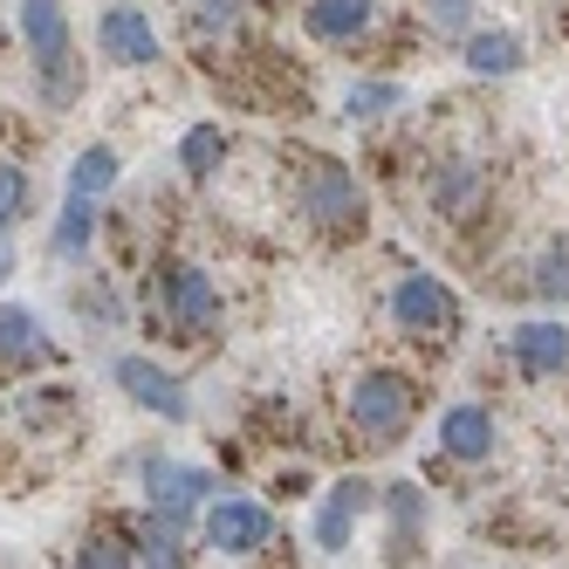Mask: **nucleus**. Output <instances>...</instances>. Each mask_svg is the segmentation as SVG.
Instances as JSON below:
<instances>
[{"mask_svg":"<svg viewBox=\"0 0 569 569\" xmlns=\"http://www.w3.org/2000/svg\"><path fill=\"white\" fill-rule=\"evenodd\" d=\"M14 34L28 49V83H34V103L69 117L83 103L90 76H83V49H76V28H69V8L62 0H14Z\"/></svg>","mask_w":569,"mask_h":569,"instance_id":"1","label":"nucleus"},{"mask_svg":"<svg viewBox=\"0 0 569 569\" xmlns=\"http://www.w3.org/2000/svg\"><path fill=\"white\" fill-rule=\"evenodd\" d=\"M144 322H151V330H166L172 343H207V337H220V322H227L220 281L199 268V261L166 254V261L151 268V281H144Z\"/></svg>","mask_w":569,"mask_h":569,"instance_id":"2","label":"nucleus"},{"mask_svg":"<svg viewBox=\"0 0 569 569\" xmlns=\"http://www.w3.org/2000/svg\"><path fill=\"white\" fill-rule=\"evenodd\" d=\"M296 213L316 227V233H357L363 220H371V199H363V179L343 166V158L330 151H316L302 158V172H296Z\"/></svg>","mask_w":569,"mask_h":569,"instance_id":"3","label":"nucleus"},{"mask_svg":"<svg viewBox=\"0 0 569 569\" xmlns=\"http://www.w3.org/2000/svg\"><path fill=\"white\" fill-rule=\"evenodd\" d=\"M131 473H138L144 508L166 515V521H186V528L207 515V501L220 495V473H213V467L179 460V453H166V446H144V453H131Z\"/></svg>","mask_w":569,"mask_h":569,"instance_id":"4","label":"nucleus"},{"mask_svg":"<svg viewBox=\"0 0 569 569\" xmlns=\"http://www.w3.org/2000/svg\"><path fill=\"white\" fill-rule=\"evenodd\" d=\"M385 316H391V330H398V337H412V343H453V337H460V322H467V302L453 296V281H439V274L412 268V274H398V281H391Z\"/></svg>","mask_w":569,"mask_h":569,"instance_id":"5","label":"nucleus"},{"mask_svg":"<svg viewBox=\"0 0 569 569\" xmlns=\"http://www.w3.org/2000/svg\"><path fill=\"white\" fill-rule=\"evenodd\" d=\"M343 419H350V432L363 446H405V432H412V419H419V385L405 371H363L350 385Z\"/></svg>","mask_w":569,"mask_h":569,"instance_id":"6","label":"nucleus"},{"mask_svg":"<svg viewBox=\"0 0 569 569\" xmlns=\"http://www.w3.org/2000/svg\"><path fill=\"white\" fill-rule=\"evenodd\" d=\"M110 385H117V398H131L138 412L166 419V426H192V385L172 371V363H158L144 350H117L110 357Z\"/></svg>","mask_w":569,"mask_h":569,"instance_id":"7","label":"nucleus"},{"mask_svg":"<svg viewBox=\"0 0 569 569\" xmlns=\"http://www.w3.org/2000/svg\"><path fill=\"white\" fill-rule=\"evenodd\" d=\"M199 542H207L213 556H261L268 542H274V508L268 501H254V495H220L207 501V515H199Z\"/></svg>","mask_w":569,"mask_h":569,"instance_id":"8","label":"nucleus"},{"mask_svg":"<svg viewBox=\"0 0 569 569\" xmlns=\"http://www.w3.org/2000/svg\"><path fill=\"white\" fill-rule=\"evenodd\" d=\"M97 56L110 69H151V62H166V34H158V21L138 0H103L97 8Z\"/></svg>","mask_w":569,"mask_h":569,"instance_id":"9","label":"nucleus"},{"mask_svg":"<svg viewBox=\"0 0 569 569\" xmlns=\"http://www.w3.org/2000/svg\"><path fill=\"white\" fill-rule=\"evenodd\" d=\"M378 508V487L363 480V473H343V480H330L322 487V501H316V515H309V542L322 549V556H350V542H357V521Z\"/></svg>","mask_w":569,"mask_h":569,"instance_id":"10","label":"nucleus"},{"mask_svg":"<svg viewBox=\"0 0 569 569\" xmlns=\"http://www.w3.org/2000/svg\"><path fill=\"white\" fill-rule=\"evenodd\" d=\"M62 350H56V330L28 302H0V371L8 378H34V371H56Z\"/></svg>","mask_w":569,"mask_h":569,"instance_id":"11","label":"nucleus"},{"mask_svg":"<svg viewBox=\"0 0 569 569\" xmlns=\"http://www.w3.org/2000/svg\"><path fill=\"white\" fill-rule=\"evenodd\" d=\"M508 357H515V371L528 385H549L569 371V322L562 316H528L508 330Z\"/></svg>","mask_w":569,"mask_h":569,"instance_id":"12","label":"nucleus"},{"mask_svg":"<svg viewBox=\"0 0 569 569\" xmlns=\"http://www.w3.org/2000/svg\"><path fill=\"white\" fill-rule=\"evenodd\" d=\"M432 439H439V453H446V460H460V467H487V460H495V446H501V419L487 412V405L460 398V405H446V412H439Z\"/></svg>","mask_w":569,"mask_h":569,"instance_id":"13","label":"nucleus"},{"mask_svg":"<svg viewBox=\"0 0 569 569\" xmlns=\"http://www.w3.org/2000/svg\"><path fill=\"white\" fill-rule=\"evenodd\" d=\"M378 515H385V549H391V562H419V549H426V521H432L426 487H419V480H391V487H378Z\"/></svg>","mask_w":569,"mask_h":569,"instance_id":"14","label":"nucleus"},{"mask_svg":"<svg viewBox=\"0 0 569 569\" xmlns=\"http://www.w3.org/2000/svg\"><path fill=\"white\" fill-rule=\"evenodd\" d=\"M97 233H103V207H97V199L62 192V207H56V220H49V261H62V268H90Z\"/></svg>","mask_w":569,"mask_h":569,"instance_id":"15","label":"nucleus"},{"mask_svg":"<svg viewBox=\"0 0 569 569\" xmlns=\"http://www.w3.org/2000/svg\"><path fill=\"white\" fill-rule=\"evenodd\" d=\"M378 21V0H302V34L322 49H350L363 42Z\"/></svg>","mask_w":569,"mask_h":569,"instance_id":"16","label":"nucleus"},{"mask_svg":"<svg viewBox=\"0 0 569 569\" xmlns=\"http://www.w3.org/2000/svg\"><path fill=\"white\" fill-rule=\"evenodd\" d=\"M117 186H124V151H117L110 138H97V144H83V151L69 158V179H62V192L110 207V192H117Z\"/></svg>","mask_w":569,"mask_h":569,"instance_id":"17","label":"nucleus"},{"mask_svg":"<svg viewBox=\"0 0 569 569\" xmlns=\"http://www.w3.org/2000/svg\"><path fill=\"white\" fill-rule=\"evenodd\" d=\"M192 528L186 521H166V515H138L131 521V549H138V569H192V549H186Z\"/></svg>","mask_w":569,"mask_h":569,"instance_id":"18","label":"nucleus"},{"mask_svg":"<svg viewBox=\"0 0 569 569\" xmlns=\"http://www.w3.org/2000/svg\"><path fill=\"white\" fill-rule=\"evenodd\" d=\"M69 309H76V322H83L90 337H103V330H131V296L117 289L110 274L76 281V289H69Z\"/></svg>","mask_w":569,"mask_h":569,"instance_id":"19","label":"nucleus"},{"mask_svg":"<svg viewBox=\"0 0 569 569\" xmlns=\"http://www.w3.org/2000/svg\"><path fill=\"white\" fill-rule=\"evenodd\" d=\"M480 192H487L480 166H467V158H446V166L432 172V213H439V220H473V213H480Z\"/></svg>","mask_w":569,"mask_h":569,"instance_id":"20","label":"nucleus"},{"mask_svg":"<svg viewBox=\"0 0 569 569\" xmlns=\"http://www.w3.org/2000/svg\"><path fill=\"white\" fill-rule=\"evenodd\" d=\"M227 151H233V138L213 124V117H207V124H186L179 131V144H172V166L192 179V186H207L220 166H227Z\"/></svg>","mask_w":569,"mask_h":569,"instance_id":"21","label":"nucleus"},{"mask_svg":"<svg viewBox=\"0 0 569 569\" xmlns=\"http://www.w3.org/2000/svg\"><path fill=\"white\" fill-rule=\"evenodd\" d=\"M460 62L473 69V76H515L521 62H528V42L515 28H473L467 42H460Z\"/></svg>","mask_w":569,"mask_h":569,"instance_id":"22","label":"nucleus"},{"mask_svg":"<svg viewBox=\"0 0 569 569\" xmlns=\"http://www.w3.org/2000/svg\"><path fill=\"white\" fill-rule=\"evenodd\" d=\"M69 569H138V549H131V521H97L83 542H76V562Z\"/></svg>","mask_w":569,"mask_h":569,"instance_id":"23","label":"nucleus"},{"mask_svg":"<svg viewBox=\"0 0 569 569\" xmlns=\"http://www.w3.org/2000/svg\"><path fill=\"white\" fill-rule=\"evenodd\" d=\"M398 103H405V83H391V76H357L343 90L350 124H385V117H398Z\"/></svg>","mask_w":569,"mask_h":569,"instance_id":"24","label":"nucleus"},{"mask_svg":"<svg viewBox=\"0 0 569 569\" xmlns=\"http://www.w3.org/2000/svg\"><path fill=\"white\" fill-rule=\"evenodd\" d=\"M186 34L199 49L233 42V34H240V0H186Z\"/></svg>","mask_w":569,"mask_h":569,"instance_id":"25","label":"nucleus"},{"mask_svg":"<svg viewBox=\"0 0 569 569\" xmlns=\"http://www.w3.org/2000/svg\"><path fill=\"white\" fill-rule=\"evenodd\" d=\"M28 213H34V172L14 151H0V233H14Z\"/></svg>","mask_w":569,"mask_h":569,"instance_id":"26","label":"nucleus"},{"mask_svg":"<svg viewBox=\"0 0 569 569\" xmlns=\"http://www.w3.org/2000/svg\"><path fill=\"white\" fill-rule=\"evenodd\" d=\"M528 289H536L549 309L569 302V240H556L549 254H536V274H528Z\"/></svg>","mask_w":569,"mask_h":569,"instance_id":"27","label":"nucleus"},{"mask_svg":"<svg viewBox=\"0 0 569 569\" xmlns=\"http://www.w3.org/2000/svg\"><path fill=\"white\" fill-rule=\"evenodd\" d=\"M426 21L446 34V42H467V34L480 28V8L473 0H426Z\"/></svg>","mask_w":569,"mask_h":569,"instance_id":"28","label":"nucleus"},{"mask_svg":"<svg viewBox=\"0 0 569 569\" xmlns=\"http://www.w3.org/2000/svg\"><path fill=\"white\" fill-rule=\"evenodd\" d=\"M14 268H21V254H14V233H0V289L14 281Z\"/></svg>","mask_w":569,"mask_h":569,"instance_id":"29","label":"nucleus"}]
</instances>
